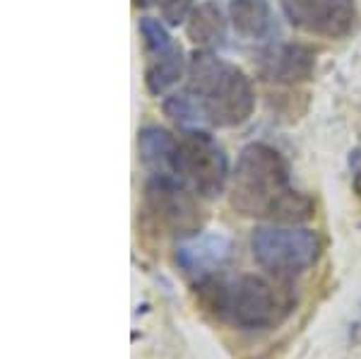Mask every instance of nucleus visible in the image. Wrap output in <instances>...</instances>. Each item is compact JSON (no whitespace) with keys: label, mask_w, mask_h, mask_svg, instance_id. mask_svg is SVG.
I'll return each instance as SVG.
<instances>
[{"label":"nucleus","mask_w":361,"mask_h":359,"mask_svg":"<svg viewBox=\"0 0 361 359\" xmlns=\"http://www.w3.org/2000/svg\"><path fill=\"white\" fill-rule=\"evenodd\" d=\"M231 205L243 217L282 224H299L313 215V202L294 188L287 162L265 142H250L238 154Z\"/></svg>","instance_id":"nucleus-1"},{"label":"nucleus","mask_w":361,"mask_h":359,"mask_svg":"<svg viewBox=\"0 0 361 359\" xmlns=\"http://www.w3.org/2000/svg\"><path fill=\"white\" fill-rule=\"evenodd\" d=\"M188 95L200 109L202 121L217 128L246 123L255 109V92L246 73L212 51H197L190 61Z\"/></svg>","instance_id":"nucleus-2"},{"label":"nucleus","mask_w":361,"mask_h":359,"mask_svg":"<svg viewBox=\"0 0 361 359\" xmlns=\"http://www.w3.org/2000/svg\"><path fill=\"white\" fill-rule=\"evenodd\" d=\"M195 287L219 321L241 331H263L277 326L292 309L287 294L258 275L207 277Z\"/></svg>","instance_id":"nucleus-3"},{"label":"nucleus","mask_w":361,"mask_h":359,"mask_svg":"<svg viewBox=\"0 0 361 359\" xmlns=\"http://www.w3.org/2000/svg\"><path fill=\"white\" fill-rule=\"evenodd\" d=\"M255 263L279 280H292L320 256L316 231L304 227H258L250 236Z\"/></svg>","instance_id":"nucleus-4"},{"label":"nucleus","mask_w":361,"mask_h":359,"mask_svg":"<svg viewBox=\"0 0 361 359\" xmlns=\"http://www.w3.org/2000/svg\"><path fill=\"white\" fill-rule=\"evenodd\" d=\"M229 178V162L222 145L209 133L193 128L178 138L176 181L202 198H217Z\"/></svg>","instance_id":"nucleus-5"},{"label":"nucleus","mask_w":361,"mask_h":359,"mask_svg":"<svg viewBox=\"0 0 361 359\" xmlns=\"http://www.w3.org/2000/svg\"><path fill=\"white\" fill-rule=\"evenodd\" d=\"M145 205L152 219L166 234L188 239L200 231L202 215L188 186L176 178L152 176L145 188Z\"/></svg>","instance_id":"nucleus-6"},{"label":"nucleus","mask_w":361,"mask_h":359,"mask_svg":"<svg viewBox=\"0 0 361 359\" xmlns=\"http://www.w3.org/2000/svg\"><path fill=\"white\" fill-rule=\"evenodd\" d=\"M296 29L323 39H345L357 25L352 0H279Z\"/></svg>","instance_id":"nucleus-7"},{"label":"nucleus","mask_w":361,"mask_h":359,"mask_svg":"<svg viewBox=\"0 0 361 359\" xmlns=\"http://www.w3.org/2000/svg\"><path fill=\"white\" fill-rule=\"evenodd\" d=\"M140 34H142L145 51H147V68H145V83L149 95H164L173 87L185 71V58L180 46L173 42L164 25L152 17L140 20Z\"/></svg>","instance_id":"nucleus-8"},{"label":"nucleus","mask_w":361,"mask_h":359,"mask_svg":"<svg viewBox=\"0 0 361 359\" xmlns=\"http://www.w3.org/2000/svg\"><path fill=\"white\" fill-rule=\"evenodd\" d=\"M231 256V239L219 231H207L195 236H188L176 251V263L185 275H190L197 282L214 277L219 268Z\"/></svg>","instance_id":"nucleus-9"},{"label":"nucleus","mask_w":361,"mask_h":359,"mask_svg":"<svg viewBox=\"0 0 361 359\" xmlns=\"http://www.w3.org/2000/svg\"><path fill=\"white\" fill-rule=\"evenodd\" d=\"M316 71V54L301 44H277L260 58V75L270 83H306Z\"/></svg>","instance_id":"nucleus-10"},{"label":"nucleus","mask_w":361,"mask_h":359,"mask_svg":"<svg viewBox=\"0 0 361 359\" xmlns=\"http://www.w3.org/2000/svg\"><path fill=\"white\" fill-rule=\"evenodd\" d=\"M140 159L154 176L176 178L178 166V138L157 126H147L137 133Z\"/></svg>","instance_id":"nucleus-11"},{"label":"nucleus","mask_w":361,"mask_h":359,"mask_svg":"<svg viewBox=\"0 0 361 359\" xmlns=\"http://www.w3.org/2000/svg\"><path fill=\"white\" fill-rule=\"evenodd\" d=\"M229 17L243 39H267L275 32V20L267 0H231Z\"/></svg>","instance_id":"nucleus-12"},{"label":"nucleus","mask_w":361,"mask_h":359,"mask_svg":"<svg viewBox=\"0 0 361 359\" xmlns=\"http://www.w3.org/2000/svg\"><path fill=\"white\" fill-rule=\"evenodd\" d=\"M185 32H188L190 42H195L202 49H214V46L224 44L226 22L222 10L214 3H200L185 20Z\"/></svg>","instance_id":"nucleus-13"},{"label":"nucleus","mask_w":361,"mask_h":359,"mask_svg":"<svg viewBox=\"0 0 361 359\" xmlns=\"http://www.w3.org/2000/svg\"><path fill=\"white\" fill-rule=\"evenodd\" d=\"M154 5L159 8L161 20L171 27H178L193 13V0H154Z\"/></svg>","instance_id":"nucleus-14"},{"label":"nucleus","mask_w":361,"mask_h":359,"mask_svg":"<svg viewBox=\"0 0 361 359\" xmlns=\"http://www.w3.org/2000/svg\"><path fill=\"white\" fill-rule=\"evenodd\" d=\"M349 171H352L354 190L361 195V147H357L352 154H349Z\"/></svg>","instance_id":"nucleus-15"},{"label":"nucleus","mask_w":361,"mask_h":359,"mask_svg":"<svg viewBox=\"0 0 361 359\" xmlns=\"http://www.w3.org/2000/svg\"><path fill=\"white\" fill-rule=\"evenodd\" d=\"M133 3H135V5H137V8H142V5H147V3H149V0H133Z\"/></svg>","instance_id":"nucleus-16"}]
</instances>
